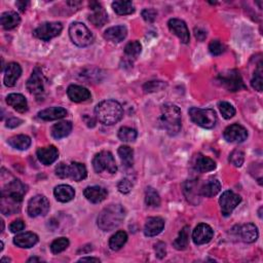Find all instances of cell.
<instances>
[{
  "mask_svg": "<svg viewBox=\"0 0 263 263\" xmlns=\"http://www.w3.org/2000/svg\"><path fill=\"white\" fill-rule=\"evenodd\" d=\"M112 8L119 16L131 15L135 12V7L132 1H123V0L112 2Z\"/></svg>",
  "mask_w": 263,
  "mask_h": 263,
  "instance_id": "37",
  "label": "cell"
},
{
  "mask_svg": "<svg viewBox=\"0 0 263 263\" xmlns=\"http://www.w3.org/2000/svg\"><path fill=\"white\" fill-rule=\"evenodd\" d=\"M37 157H38L39 162L45 166H50L53 163L57 161L59 157V150L56 148L54 145L48 147H41L38 148L36 151Z\"/></svg>",
  "mask_w": 263,
  "mask_h": 263,
  "instance_id": "17",
  "label": "cell"
},
{
  "mask_svg": "<svg viewBox=\"0 0 263 263\" xmlns=\"http://www.w3.org/2000/svg\"><path fill=\"white\" fill-rule=\"evenodd\" d=\"M126 217V209L121 205H109L98 216L97 223L104 231L113 230L118 227Z\"/></svg>",
  "mask_w": 263,
  "mask_h": 263,
  "instance_id": "2",
  "label": "cell"
},
{
  "mask_svg": "<svg viewBox=\"0 0 263 263\" xmlns=\"http://www.w3.org/2000/svg\"><path fill=\"white\" fill-rule=\"evenodd\" d=\"M72 131V124L70 121H61L53 126L51 132L52 136L55 139H62L66 136H68Z\"/></svg>",
  "mask_w": 263,
  "mask_h": 263,
  "instance_id": "32",
  "label": "cell"
},
{
  "mask_svg": "<svg viewBox=\"0 0 263 263\" xmlns=\"http://www.w3.org/2000/svg\"><path fill=\"white\" fill-rule=\"evenodd\" d=\"M218 79L219 82L221 83V86L229 92H238L246 89V86L244 84L241 74L237 70H229L227 72L221 73Z\"/></svg>",
  "mask_w": 263,
  "mask_h": 263,
  "instance_id": "8",
  "label": "cell"
},
{
  "mask_svg": "<svg viewBox=\"0 0 263 263\" xmlns=\"http://www.w3.org/2000/svg\"><path fill=\"white\" fill-rule=\"evenodd\" d=\"M63 30V25L60 22H46L34 30L33 34L38 39L43 41H50L51 39L55 38L61 34Z\"/></svg>",
  "mask_w": 263,
  "mask_h": 263,
  "instance_id": "7",
  "label": "cell"
},
{
  "mask_svg": "<svg viewBox=\"0 0 263 263\" xmlns=\"http://www.w3.org/2000/svg\"><path fill=\"white\" fill-rule=\"evenodd\" d=\"M242 202V197L234 193L231 190L224 191L219 199V205L221 208V213L225 217L231 215L232 211L237 208L239 204Z\"/></svg>",
  "mask_w": 263,
  "mask_h": 263,
  "instance_id": "11",
  "label": "cell"
},
{
  "mask_svg": "<svg viewBox=\"0 0 263 263\" xmlns=\"http://www.w3.org/2000/svg\"><path fill=\"white\" fill-rule=\"evenodd\" d=\"M117 188H118V191L120 193L127 194V193L131 192L132 188H133V182H132V180L128 179V178H124V179H121L118 182Z\"/></svg>",
  "mask_w": 263,
  "mask_h": 263,
  "instance_id": "47",
  "label": "cell"
},
{
  "mask_svg": "<svg viewBox=\"0 0 263 263\" xmlns=\"http://www.w3.org/2000/svg\"><path fill=\"white\" fill-rule=\"evenodd\" d=\"M154 249H155V253H156V256L159 258V259H163L166 254H167V250H166V244L159 242L157 243L156 245L154 246Z\"/></svg>",
  "mask_w": 263,
  "mask_h": 263,
  "instance_id": "51",
  "label": "cell"
},
{
  "mask_svg": "<svg viewBox=\"0 0 263 263\" xmlns=\"http://www.w3.org/2000/svg\"><path fill=\"white\" fill-rule=\"evenodd\" d=\"M137 131L129 127H121L118 131V138L124 142H133L137 139Z\"/></svg>",
  "mask_w": 263,
  "mask_h": 263,
  "instance_id": "39",
  "label": "cell"
},
{
  "mask_svg": "<svg viewBox=\"0 0 263 263\" xmlns=\"http://www.w3.org/2000/svg\"><path fill=\"white\" fill-rule=\"evenodd\" d=\"M83 194H84V196L87 197V200L90 201L91 203L99 204L106 199L107 195H108V192L104 188V187L89 186V187H87L86 189H84Z\"/></svg>",
  "mask_w": 263,
  "mask_h": 263,
  "instance_id": "20",
  "label": "cell"
},
{
  "mask_svg": "<svg viewBox=\"0 0 263 263\" xmlns=\"http://www.w3.org/2000/svg\"><path fill=\"white\" fill-rule=\"evenodd\" d=\"M262 64L260 63L258 65L257 69L254 72V76H253L251 80V86L253 89H255L258 92L262 91Z\"/></svg>",
  "mask_w": 263,
  "mask_h": 263,
  "instance_id": "43",
  "label": "cell"
},
{
  "mask_svg": "<svg viewBox=\"0 0 263 263\" xmlns=\"http://www.w3.org/2000/svg\"><path fill=\"white\" fill-rule=\"evenodd\" d=\"M67 95L71 101L76 103L86 102L91 99L90 91L81 86H76V84H72L67 89Z\"/></svg>",
  "mask_w": 263,
  "mask_h": 263,
  "instance_id": "21",
  "label": "cell"
},
{
  "mask_svg": "<svg viewBox=\"0 0 263 263\" xmlns=\"http://www.w3.org/2000/svg\"><path fill=\"white\" fill-rule=\"evenodd\" d=\"M214 236V230L210 225L201 223L197 225L192 232V240L195 245H204L211 242Z\"/></svg>",
  "mask_w": 263,
  "mask_h": 263,
  "instance_id": "14",
  "label": "cell"
},
{
  "mask_svg": "<svg viewBox=\"0 0 263 263\" xmlns=\"http://www.w3.org/2000/svg\"><path fill=\"white\" fill-rule=\"evenodd\" d=\"M189 244V226H184L179 232V236L173 242V247L176 250H185Z\"/></svg>",
  "mask_w": 263,
  "mask_h": 263,
  "instance_id": "34",
  "label": "cell"
},
{
  "mask_svg": "<svg viewBox=\"0 0 263 263\" xmlns=\"http://www.w3.org/2000/svg\"><path fill=\"white\" fill-rule=\"evenodd\" d=\"M127 35H128V29L126 26H123V25L108 28V29L104 32L105 38L109 41L115 42V43L123 41L127 37Z\"/></svg>",
  "mask_w": 263,
  "mask_h": 263,
  "instance_id": "22",
  "label": "cell"
},
{
  "mask_svg": "<svg viewBox=\"0 0 263 263\" xmlns=\"http://www.w3.org/2000/svg\"><path fill=\"white\" fill-rule=\"evenodd\" d=\"M194 32H195V37L197 39H199L200 41L205 40V38L207 37V32L205 30H203L202 28H195Z\"/></svg>",
  "mask_w": 263,
  "mask_h": 263,
  "instance_id": "53",
  "label": "cell"
},
{
  "mask_svg": "<svg viewBox=\"0 0 263 263\" xmlns=\"http://www.w3.org/2000/svg\"><path fill=\"white\" fill-rule=\"evenodd\" d=\"M88 175L87 168L83 164L80 163H72L69 166V178L73 181L79 182L86 179Z\"/></svg>",
  "mask_w": 263,
  "mask_h": 263,
  "instance_id": "30",
  "label": "cell"
},
{
  "mask_svg": "<svg viewBox=\"0 0 263 263\" xmlns=\"http://www.w3.org/2000/svg\"><path fill=\"white\" fill-rule=\"evenodd\" d=\"M67 113H68L67 110L63 107H51L39 111L38 117L46 121H52L61 119L67 115Z\"/></svg>",
  "mask_w": 263,
  "mask_h": 263,
  "instance_id": "24",
  "label": "cell"
},
{
  "mask_svg": "<svg viewBox=\"0 0 263 263\" xmlns=\"http://www.w3.org/2000/svg\"><path fill=\"white\" fill-rule=\"evenodd\" d=\"M165 227V220L161 217H150L146 220L144 234L146 237H155L161 233Z\"/></svg>",
  "mask_w": 263,
  "mask_h": 263,
  "instance_id": "19",
  "label": "cell"
},
{
  "mask_svg": "<svg viewBox=\"0 0 263 263\" xmlns=\"http://www.w3.org/2000/svg\"><path fill=\"white\" fill-rule=\"evenodd\" d=\"M50 210V202L44 195H35L28 203V214L30 217H38L48 214Z\"/></svg>",
  "mask_w": 263,
  "mask_h": 263,
  "instance_id": "10",
  "label": "cell"
},
{
  "mask_svg": "<svg viewBox=\"0 0 263 263\" xmlns=\"http://www.w3.org/2000/svg\"><path fill=\"white\" fill-rule=\"evenodd\" d=\"M95 114L100 123L106 126L117 124L124 116V109L115 100H105L100 102L95 108Z\"/></svg>",
  "mask_w": 263,
  "mask_h": 263,
  "instance_id": "1",
  "label": "cell"
},
{
  "mask_svg": "<svg viewBox=\"0 0 263 263\" xmlns=\"http://www.w3.org/2000/svg\"><path fill=\"white\" fill-rule=\"evenodd\" d=\"M27 5H28V2H25V1H18L17 2V6L20 8L21 12H25Z\"/></svg>",
  "mask_w": 263,
  "mask_h": 263,
  "instance_id": "54",
  "label": "cell"
},
{
  "mask_svg": "<svg viewBox=\"0 0 263 263\" xmlns=\"http://www.w3.org/2000/svg\"><path fill=\"white\" fill-rule=\"evenodd\" d=\"M69 246V240L67 238H59L55 240L51 245V251L54 254H59V253L65 251Z\"/></svg>",
  "mask_w": 263,
  "mask_h": 263,
  "instance_id": "41",
  "label": "cell"
},
{
  "mask_svg": "<svg viewBox=\"0 0 263 263\" xmlns=\"http://www.w3.org/2000/svg\"><path fill=\"white\" fill-rule=\"evenodd\" d=\"M189 116L193 123L204 129H213L217 121V115L213 109L192 107L188 111Z\"/></svg>",
  "mask_w": 263,
  "mask_h": 263,
  "instance_id": "5",
  "label": "cell"
},
{
  "mask_svg": "<svg viewBox=\"0 0 263 263\" xmlns=\"http://www.w3.org/2000/svg\"><path fill=\"white\" fill-rule=\"evenodd\" d=\"M38 261H40V259L36 258V257H32V258H30L29 260H28V262H38Z\"/></svg>",
  "mask_w": 263,
  "mask_h": 263,
  "instance_id": "56",
  "label": "cell"
},
{
  "mask_svg": "<svg viewBox=\"0 0 263 263\" xmlns=\"http://www.w3.org/2000/svg\"><path fill=\"white\" fill-rule=\"evenodd\" d=\"M54 194L57 201L61 203H68L74 199L75 191L70 185L61 184L56 187L54 190Z\"/></svg>",
  "mask_w": 263,
  "mask_h": 263,
  "instance_id": "28",
  "label": "cell"
},
{
  "mask_svg": "<svg viewBox=\"0 0 263 263\" xmlns=\"http://www.w3.org/2000/svg\"><path fill=\"white\" fill-rule=\"evenodd\" d=\"M27 90L29 91L31 94H33L34 96L37 98H39L42 96V94L44 93V84H43V77H42V72L39 67H36L30 78L27 81Z\"/></svg>",
  "mask_w": 263,
  "mask_h": 263,
  "instance_id": "12",
  "label": "cell"
},
{
  "mask_svg": "<svg viewBox=\"0 0 263 263\" xmlns=\"http://www.w3.org/2000/svg\"><path fill=\"white\" fill-rule=\"evenodd\" d=\"M24 228H25V223L21 219L15 220L11 225H9V230H11L14 233L19 232V231H22Z\"/></svg>",
  "mask_w": 263,
  "mask_h": 263,
  "instance_id": "50",
  "label": "cell"
},
{
  "mask_svg": "<svg viewBox=\"0 0 263 263\" xmlns=\"http://www.w3.org/2000/svg\"><path fill=\"white\" fill-rule=\"evenodd\" d=\"M161 125L163 129L170 136H176L179 134L181 131V110L180 108L172 104V103H167L162 106V114Z\"/></svg>",
  "mask_w": 263,
  "mask_h": 263,
  "instance_id": "3",
  "label": "cell"
},
{
  "mask_svg": "<svg viewBox=\"0 0 263 263\" xmlns=\"http://www.w3.org/2000/svg\"><path fill=\"white\" fill-rule=\"evenodd\" d=\"M118 155L125 168H132L134 165V150L129 146H120L118 148Z\"/></svg>",
  "mask_w": 263,
  "mask_h": 263,
  "instance_id": "33",
  "label": "cell"
},
{
  "mask_svg": "<svg viewBox=\"0 0 263 263\" xmlns=\"http://www.w3.org/2000/svg\"><path fill=\"white\" fill-rule=\"evenodd\" d=\"M168 26L170 31L174 33L183 43L189 42V39H190L189 30H188V28H187L185 22H183L182 20H179V19H171L168 23Z\"/></svg>",
  "mask_w": 263,
  "mask_h": 263,
  "instance_id": "15",
  "label": "cell"
},
{
  "mask_svg": "<svg viewBox=\"0 0 263 263\" xmlns=\"http://www.w3.org/2000/svg\"><path fill=\"white\" fill-rule=\"evenodd\" d=\"M84 261H93V262H100L99 258H95V257H82L81 259H79V262H84Z\"/></svg>",
  "mask_w": 263,
  "mask_h": 263,
  "instance_id": "55",
  "label": "cell"
},
{
  "mask_svg": "<svg viewBox=\"0 0 263 263\" xmlns=\"http://www.w3.org/2000/svg\"><path fill=\"white\" fill-rule=\"evenodd\" d=\"M93 167L96 173L107 171L110 174H114L117 171L113 154L109 151H101L97 153L93 159Z\"/></svg>",
  "mask_w": 263,
  "mask_h": 263,
  "instance_id": "6",
  "label": "cell"
},
{
  "mask_svg": "<svg viewBox=\"0 0 263 263\" xmlns=\"http://www.w3.org/2000/svg\"><path fill=\"white\" fill-rule=\"evenodd\" d=\"M193 168L196 172H200V173L211 172L216 169V163L212 158L200 154L195 158Z\"/></svg>",
  "mask_w": 263,
  "mask_h": 263,
  "instance_id": "27",
  "label": "cell"
},
{
  "mask_svg": "<svg viewBox=\"0 0 263 263\" xmlns=\"http://www.w3.org/2000/svg\"><path fill=\"white\" fill-rule=\"evenodd\" d=\"M23 123V120L20 119V118H16V117H12L9 118L7 121H6V127L7 128H16V127H19L21 124Z\"/></svg>",
  "mask_w": 263,
  "mask_h": 263,
  "instance_id": "52",
  "label": "cell"
},
{
  "mask_svg": "<svg viewBox=\"0 0 263 263\" xmlns=\"http://www.w3.org/2000/svg\"><path fill=\"white\" fill-rule=\"evenodd\" d=\"M145 204L148 207H159L161 205V197L158 192L153 187H147L145 191Z\"/></svg>",
  "mask_w": 263,
  "mask_h": 263,
  "instance_id": "38",
  "label": "cell"
},
{
  "mask_svg": "<svg viewBox=\"0 0 263 263\" xmlns=\"http://www.w3.org/2000/svg\"><path fill=\"white\" fill-rule=\"evenodd\" d=\"M239 233L243 242L252 244L258 239V228L255 224L247 223L240 227Z\"/></svg>",
  "mask_w": 263,
  "mask_h": 263,
  "instance_id": "23",
  "label": "cell"
},
{
  "mask_svg": "<svg viewBox=\"0 0 263 263\" xmlns=\"http://www.w3.org/2000/svg\"><path fill=\"white\" fill-rule=\"evenodd\" d=\"M8 144L18 150H26L31 145V139L26 135H18L9 138Z\"/></svg>",
  "mask_w": 263,
  "mask_h": 263,
  "instance_id": "35",
  "label": "cell"
},
{
  "mask_svg": "<svg viewBox=\"0 0 263 263\" xmlns=\"http://www.w3.org/2000/svg\"><path fill=\"white\" fill-rule=\"evenodd\" d=\"M142 17L146 22L152 23L155 21V19L157 17V12L153 8H146L142 12Z\"/></svg>",
  "mask_w": 263,
  "mask_h": 263,
  "instance_id": "49",
  "label": "cell"
},
{
  "mask_svg": "<svg viewBox=\"0 0 263 263\" xmlns=\"http://www.w3.org/2000/svg\"><path fill=\"white\" fill-rule=\"evenodd\" d=\"M166 87V83L163 81H149L144 84V91L146 93H152V92H157L159 90H163Z\"/></svg>",
  "mask_w": 263,
  "mask_h": 263,
  "instance_id": "46",
  "label": "cell"
},
{
  "mask_svg": "<svg viewBox=\"0 0 263 263\" xmlns=\"http://www.w3.org/2000/svg\"><path fill=\"white\" fill-rule=\"evenodd\" d=\"M4 261H11V259H8V258H2V259H1V262H4Z\"/></svg>",
  "mask_w": 263,
  "mask_h": 263,
  "instance_id": "58",
  "label": "cell"
},
{
  "mask_svg": "<svg viewBox=\"0 0 263 263\" xmlns=\"http://www.w3.org/2000/svg\"><path fill=\"white\" fill-rule=\"evenodd\" d=\"M142 51V45L137 40L129 42L125 48V54L129 58L136 59Z\"/></svg>",
  "mask_w": 263,
  "mask_h": 263,
  "instance_id": "40",
  "label": "cell"
},
{
  "mask_svg": "<svg viewBox=\"0 0 263 263\" xmlns=\"http://www.w3.org/2000/svg\"><path fill=\"white\" fill-rule=\"evenodd\" d=\"M90 7L93 14L89 17V21L96 27L104 26L108 21V15L106 11L99 2L93 1L90 3Z\"/></svg>",
  "mask_w": 263,
  "mask_h": 263,
  "instance_id": "16",
  "label": "cell"
},
{
  "mask_svg": "<svg viewBox=\"0 0 263 263\" xmlns=\"http://www.w3.org/2000/svg\"><path fill=\"white\" fill-rule=\"evenodd\" d=\"M0 22L5 30H12L20 25L21 18L15 12H6L1 15Z\"/></svg>",
  "mask_w": 263,
  "mask_h": 263,
  "instance_id": "29",
  "label": "cell"
},
{
  "mask_svg": "<svg viewBox=\"0 0 263 263\" xmlns=\"http://www.w3.org/2000/svg\"><path fill=\"white\" fill-rule=\"evenodd\" d=\"M128 241V234L124 230H119L114 233L109 240V247L111 250L118 251L124 247L125 244Z\"/></svg>",
  "mask_w": 263,
  "mask_h": 263,
  "instance_id": "36",
  "label": "cell"
},
{
  "mask_svg": "<svg viewBox=\"0 0 263 263\" xmlns=\"http://www.w3.org/2000/svg\"><path fill=\"white\" fill-rule=\"evenodd\" d=\"M224 139L230 143H242L248 137L247 130L241 125L234 124L225 129L223 133Z\"/></svg>",
  "mask_w": 263,
  "mask_h": 263,
  "instance_id": "13",
  "label": "cell"
},
{
  "mask_svg": "<svg viewBox=\"0 0 263 263\" xmlns=\"http://www.w3.org/2000/svg\"><path fill=\"white\" fill-rule=\"evenodd\" d=\"M22 74V68L18 63L7 64L4 71V84L6 87H14Z\"/></svg>",
  "mask_w": 263,
  "mask_h": 263,
  "instance_id": "18",
  "label": "cell"
},
{
  "mask_svg": "<svg viewBox=\"0 0 263 263\" xmlns=\"http://www.w3.org/2000/svg\"><path fill=\"white\" fill-rule=\"evenodd\" d=\"M69 35L72 42L79 48H86L94 41V36L89 28L79 22H75L70 25Z\"/></svg>",
  "mask_w": 263,
  "mask_h": 263,
  "instance_id": "4",
  "label": "cell"
},
{
  "mask_svg": "<svg viewBox=\"0 0 263 263\" xmlns=\"http://www.w3.org/2000/svg\"><path fill=\"white\" fill-rule=\"evenodd\" d=\"M6 103L20 113H24L28 110V103L26 98L21 94H11L6 97Z\"/></svg>",
  "mask_w": 263,
  "mask_h": 263,
  "instance_id": "26",
  "label": "cell"
},
{
  "mask_svg": "<svg viewBox=\"0 0 263 263\" xmlns=\"http://www.w3.org/2000/svg\"><path fill=\"white\" fill-rule=\"evenodd\" d=\"M56 175L61 178V179L69 178V166L64 163H60L56 167Z\"/></svg>",
  "mask_w": 263,
  "mask_h": 263,
  "instance_id": "48",
  "label": "cell"
},
{
  "mask_svg": "<svg viewBox=\"0 0 263 263\" xmlns=\"http://www.w3.org/2000/svg\"><path fill=\"white\" fill-rule=\"evenodd\" d=\"M229 162L237 168H240L243 166L244 162H245V153L242 150L236 149L230 153L229 155Z\"/></svg>",
  "mask_w": 263,
  "mask_h": 263,
  "instance_id": "44",
  "label": "cell"
},
{
  "mask_svg": "<svg viewBox=\"0 0 263 263\" xmlns=\"http://www.w3.org/2000/svg\"><path fill=\"white\" fill-rule=\"evenodd\" d=\"M26 192L27 186L20 180L15 179L3 187L1 190V197H6V199L21 203Z\"/></svg>",
  "mask_w": 263,
  "mask_h": 263,
  "instance_id": "9",
  "label": "cell"
},
{
  "mask_svg": "<svg viewBox=\"0 0 263 263\" xmlns=\"http://www.w3.org/2000/svg\"><path fill=\"white\" fill-rule=\"evenodd\" d=\"M221 190V183L217 179H212L208 180V182H206L200 189V193L203 196L206 197H212L215 196L216 194H218L219 191Z\"/></svg>",
  "mask_w": 263,
  "mask_h": 263,
  "instance_id": "31",
  "label": "cell"
},
{
  "mask_svg": "<svg viewBox=\"0 0 263 263\" xmlns=\"http://www.w3.org/2000/svg\"><path fill=\"white\" fill-rule=\"evenodd\" d=\"M225 45L220 40H212L209 44V51L213 56H220L225 52Z\"/></svg>",
  "mask_w": 263,
  "mask_h": 263,
  "instance_id": "45",
  "label": "cell"
},
{
  "mask_svg": "<svg viewBox=\"0 0 263 263\" xmlns=\"http://www.w3.org/2000/svg\"><path fill=\"white\" fill-rule=\"evenodd\" d=\"M218 107L222 116L225 119H230L234 116V114H236V109H234V107L228 102H224V101L220 102L218 104Z\"/></svg>",
  "mask_w": 263,
  "mask_h": 263,
  "instance_id": "42",
  "label": "cell"
},
{
  "mask_svg": "<svg viewBox=\"0 0 263 263\" xmlns=\"http://www.w3.org/2000/svg\"><path fill=\"white\" fill-rule=\"evenodd\" d=\"M3 250V243L1 242L0 243V251H2Z\"/></svg>",
  "mask_w": 263,
  "mask_h": 263,
  "instance_id": "57",
  "label": "cell"
},
{
  "mask_svg": "<svg viewBox=\"0 0 263 263\" xmlns=\"http://www.w3.org/2000/svg\"><path fill=\"white\" fill-rule=\"evenodd\" d=\"M38 243V237L33 232H24L14 239V244L20 248H32Z\"/></svg>",
  "mask_w": 263,
  "mask_h": 263,
  "instance_id": "25",
  "label": "cell"
}]
</instances>
